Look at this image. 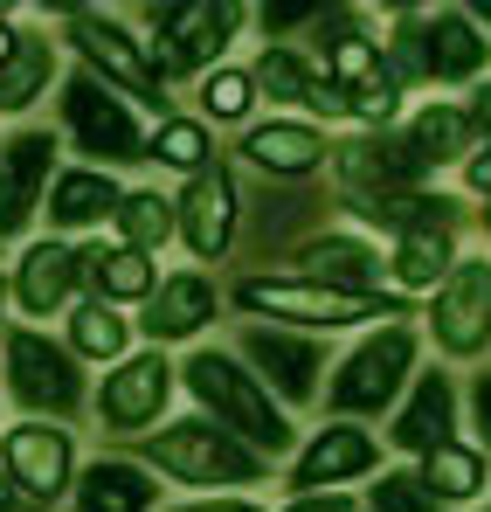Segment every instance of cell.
Wrapping results in <instances>:
<instances>
[{
  "label": "cell",
  "mask_w": 491,
  "mask_h": 512,
  "mask_svg": "<svg viewBox=\"0 0 491 512\" xmlns=\"http://www.w3.org/2000/svg\"><path fill=\"white\" fill-rule=\"evenodd\" d=\"M180 381H187V395L208 409V423L229 429L236 443H249L263 464L284 457V450L298 443V429H291V416L277 409V395L249 374L236 353H222V346H194L187 367H180Z\"/></svg>",
  "instance_id": "6da1fadb"
},
{
  "label": "cell",
  "mask_w": 491,
  "mask_h": 512,
  "mask_svg": "<svg viewBox=\"0 0 491 512\" xmlns=\"http://www.w3.org/2000/svg\"><path fill=\"white\" fill-rule=\"evenodd\" d=\"M409 381H415V326L395 319V326L367 333V340L332 367L326 409L339 423H346V416H381V409H395V402L409 395Z\"/></svg>",
  "instance_id": "7a4b0ae2"
},
{
  "label": "cell",
  "mask_w": 491,
  "mask_h": 512,
  "mask_svg": "<svg viewBox=\"0 0 491 512\" xmlns=\"http://www.w3.org/2000/svg\"><path fill=\"white\" fill-rule=\"evenodd\" d=\"M236 305L256 319H291V326H312V333H339V326H367V319H402L395 298H360V291H332L312 277H243L236 284Z\"/></svg>",
  "instance_id": "3957f363"
},
{
  "label": "cell",
  "mask_w": 491,
  "mask_h": 512,
  "mask_svg": "<svg viewBox=\"0 0 491 512\" xmlns=\"http://www.w3.org/2000/svg\"><path fill=\"white\" fill-rule=\"evenodd\" d=\"M146 464L166 471V478H180V485H263L270 478V464L236 443L229 429H215L208 416H187V423H166L146 436Z\"/></svg>",
  "instance_id": "277c9868"
},
{
  "label": "cell",
  "mask_w": 491,
  "mask_h": 512,
  "mask_svg": "<svg viewBox=\"0 0 491 512\" xmlns=\"http://www.w3.org/2000/svg\"><path fill=\"white\" fill-rule=\"evenodd\" d=\"M63 35H70V49L83 56V70H90L97 84H111L118 97H132V104H146V111H160V104H166V77L153 70L146 42H139L118 14L70 7V14H63Z\"/></svg>",
  "instance_id": "5b68a950"
},
{
  "label": "cell",
  "mask_w": 491,
  "mask_h": 512,
  "mask_svg": "<svg viewBox=\"0 0 491 512\" xmlns=\"http://www.w3.org/2000/svg\"><path fill=\"white\" fill-rule=\"evenodd\" d=\"M63 132L77 139V153H90V167H104V173L146 160V132H139L132 97L97 84L90 70H77V77L63 84Z\"/></svg>",
  "instance_id": "8992f818"
},
{
  "label": "cell",
  "mask_w": 491,
  "mask_h": 512,
  "mask_svg": "<svg viewBox=\"0 0 491 512\" xmlns=\"http://www.w3.org/2000/svg\"><path fill=\"white\" fill-rule=\"evenodd\" d=\"M243 28V7L236 0H180V7H153V70H222V49L236 42Z\"/></svg>",
  "instance_id": "52a82bcc"
},
{
  "label": "cell",
  "mask_w": 491,
  "mask_h": 512,
  "mask_svg": "<svg viewBox=\"0 0 491 512\" xmlns=\"http://www.w3.org/2000/svg\"><path fill=\"white\" fill-rule=\"evenodd\" d=\"M7 395L35 409V423H63L70 409L83 402V360L70 346H56L49 333L35 326H14L7 333Z\"/></svg>",
  "instance_id": "ba28073f"
},
{
  "label": "cell",
  "mask_w": 491,
  "mask_h": 512,
  "mask_svg": "<svg viewBox=\"0 0 491 512\" xmlns=\"http://www.w3.org/2000/svg\"><path fill=\"white\" fill-rule=\"evenodd\" d=\"M0 471H7V492H14L21 506H56L63 492H77V450H70V429H56V423L0 429Z\"/></svg>",
  "instance_id": "9c48e42d"
},
{
  "label": "cell",
  "mask_w": 491,
  "mask_h": 512,
  "mask_svg": "<svg viewBox=\"0 0 491 512\" xmlns=\"http://www.w3.org/2000/svg\"><path fill=\"white\" fill-rule=\"evenodd\" d=\"M429 340L450 360H471L491 346V256H457V270L429 298Z\"/></svg>",
  "instance_id": "30bf717a"
},
{
  "label": "cell",
  "mask_w": 491,
  "mask_h": 512,
  "mask_svg": "<svg viewBox=\"0 0 491 512\" xmlns=\"http://www.w3.org/2000/svg\"><path fill=\"white\" fill-rule=\"evenodd\" d=\"M173 374L180 367H166V353H125L111 374H104V388H97V423L111 429V436H139V429L160 423V409L173 402Z\"/></svg>",
  "instance_id": "8fae6325"
},
{
  "label": "cell",
  "mask_w": 491,
  "mask_h": 512,
  "mask_svg": "<svg viewBox=\"0 0 491 512\" xmlns=\"http://www.w3.org/2000/svg\"><path fill=\"white\" fill-rule=\"evenodd\" d=\"M243 360L249 374L277 395V409H305L319 402V374H326V346L319 340H298V333H277V326H249L243 333Z\"/></svg>",
  "instance_id": "7c38bea8"
},
{
  "label": "cell",
  "mask_w": 491,
  "mask_h": 512,
  "mask_svg": "<svg viewBox=\"0 0 491 512\" xmlns=\"http://www.w3.org/2000/svg\"><path fill=\"white\" fill-rule=\"evenodd\" d=\"M49 180H56V139L42 125H21L7 146H0V243L21 236L42 201H49Z\"/></svg>",
  "instance_id": "4fadbf2b"
},
{
  "label": "cell",
  "mask_w": 491,
  "mask_h": 512,
  "mask_svg": "<svg viewBox=\"0 0 491 512\" xmlns=\"http://www.w3.org/2000/svg\"><path fill=\"white\" fill-rule=\"evenodd\" d=\"M173 215H180V236H187V250L201 256V263H215V256L236 243V222H243L236 173H229V167L194 173V180H187V194L173 201Z\"/></svg>",
  "instance_id": "5bb4252c"
},
{
  "label": "cell",
  "mask_w": 491,
  "mask_h": 512,
  "mask_svg": "<svg viewBox=\"0 0 491 512\" xmlns=\"http://www.w3.org/2000/svg\"><path fill=\"white\" fill-rule=\"evenodd\" d=\"M381 464V443H374V429L360 423H326L305 450H298V464H291V492L298 499H319L332 485H346V478H367Z\"/></svg>",
  "instance_id": "9a60e30c"
},
{
  "label": "cell",
  "mask_w": 491,
  "mask_h": 512,
  "mask_svg": "<svg viewBox=\"0 0 491 512\" xmlns=\"http://www.w3.org/2000/svg\"><path fill=\"white\" fill-rule=\"evenodd\" d=\"M485 63H491V42H485V28H478L471 7L422 14V77H436V84H478Z\"/></svg>",
  "instance_id": "2e32d148"
},
{
  "label": "cell",
  "mask_w": 491,
  "mask_h": 512,
  "mask_svg": "<svg viewBox=\"0 0 491 512\" xmlns=\"http://www.w3.org/2000/svg\"><path fill=\"white\" fill-rule=\"evenodd\" d=\"M332 167H339L353 201H367V194H409L415 180H422V160L409 153V139H395V132H367L353 146H332Z\"/></svg>",
  "instance_id": "e0dca14e"
},
{
  "label": "cell",
  "mask_w": 491,
  "mask_h": 512,
  "mask_svg": "<svg viewBox=\"0 0 491 512\" xmlns=\"http://www.w3.org/2000/svg\"><path fill=\"white\" fill-rule=\"evenodd\" d=\"M450 429H457V381H450V374H415L409 395L395 402V429H388V443L409 450V457H429V450L457 443Z\"/></svg>",
  "instance_id": "ac0fdd59"
},
{
  "label": "cell",
  "mask_w": 491,
  "mask_h": 512,
  "mask_svg": "<svg viewBox=\"0 0 491 512\" xmlns=\"http://www.w3.org/2000/svg\"><path fill=\"white\" fill-rule=\"evenodd\" d=\"M215 305H222V291H215V277H201V270H173L160 277V291L146 298V340L153 346H180L194 340L208 319H215Z\"/></svg>",
  "instance_id": "d6986e66"
},
{
  "label": "cell",
  "mask_w": 491,
  "mask_h": 512,
  "mask_svg": "<svg viewBox=\"0 0 491 512\" xmlns=\"http://www.w3.org/2000/svg\"><path fill=\"white\" fill-rule=\"evenodd\" d=\"M326 132L305 125V118H270V125H249L243 132V160L270 180H305V173L326 167Z\"/></svg>",
  "instance_id": "ffe728a7"
},
{
  "label": "cell",
  "mask_w": 491,
  "mask_h": 512,
  "mask_svg": "<svg viewBox=\"0 0 491 512\" xmlns=\"http://www.w3.org/2000/svg\"><path fill=\"white\" fill-rule=\"evenodd\" d=\"M249 77H256V90L263 97H277V104H298V111H326V118H339L346 111V97L326 84V70H312L298 49H284V42H263L256 49V63H249Z\"/></svg>",
  "instance_id": "44dd1931"
},
{
  "label": "cell",
  "mask_w": 491,
  "mask_h": 512,
  "mask_svg": "<svg viewBox=\"0 0 491 512\" xmlns=\"http://www.w3.org/2000/svg\"><path fill=\"white\" fill-rule=\"evenodd\" d=\"M118 201H125L118 173H104V167H63L56 180H49L42 215H49V229H97V222H118Z\"/></svg>",
  "instance_id": "7402d4cb"
},
{
  "label": "cell",
  "mask_w": 491,
  "mask_h": 512,
  "mask_svg": "<svg viewBox=\"0 0 491 512\" xmlns=\"http://www.w3.org/2000/svg\"><path fill=\"white\" fill-rule=\"evenodd\" d=\"M381 250L374 243H360V236H312L305 250H298V277H312V284H332V291H360V298H374L381 291Z\"/></svg>",
  "instance_id": "603a6c76"
},
{
  "label": "cell",
  "mask_w": 491,
  "mask_h": 512,
  "mask_svg": "<svg viewBox=\"0 0 491 512\" xmlns=\"http://www.w3.org/2000/svg\"><path fill=\"white\" fill-rule=\"evenodd\" d=\"M77 277L83 270H77V250H70V243H28L21 263H14V298H21L28 319H49V312L70 305Z\"/></svg>",
  "instance_id": "cb8c5ba5"
},
{
  "label": "cell",
  "mask_w": 491,
  "mask_h": 512,
  "mask_svg": "<svg viewBox=\"0 0 491 512\" xmlns=\"http://www.w3.org/2000/svg\"><path fill=\"white\" fill-rule=\"evenodd\" d=\"M77 270L83 284L97 291V305H146L160 291V270L153 256L125 250V243H97V250H77Z\"/></svg>",
  "instance_id": "d4e9b609"
},
{
  "label": "cell",
  "mask_w": 491,
  "mask_h": 512,
  "mask_svg": "<svg viewBox=\"0 0 491 512\" xmlns=\"http://www.w3.org/2000/svg\"><path fill=\"white\" fill-rule=\"evenodd\" d=\"M153 506H160V485L132 457H97L77 478V512H153Z\"/></svg>",
  "instance_id": "484cf974"
},
{
  "label": "cell",
  "mask_w": 491,
  "mask_h": 512,
  "mask_svg": "<svg viewBox=\"0 0 491 512\" xmlns=\"http://www.w3.org/2000/svg\"><path fill=\"white\" fill-rule=\"evenodd\" d=\"M353 215L367 229H388V236H409V229H457V201L436 194V187H409V194H367L353 201Z\"/></svg>",
  "instance_id": "4316f807"
},
{
  "label": "cell",
  "mask_w": 491,
  "mask_h": 512,
  "mask_svg": "<svg viewBox=\"0 0 491 512\" xmlns=\"http://www.w3.org/2000/svg\"><path fill=\"white\" fill-rule=\"evenodd\" d=\"M457 270V229H409V236H395V256H388V277L402 284V291H429L436 298V284Z\"/></svg>",
  "instance_id": "83f0119b"
},
{
  "label": "cell",
  "mask_w": 491,
  "mask_h": 512,
  "mask_svg": "<svg viewBox=\"0 0 491 512\" xmlns=\"http://www.w3.org/2000/svg\"><path fill=\"white\" fill-rule=\"evenodd\" d=\"M402 139H409L415 160H422V173H429V167H450V160H471V153H478V146H471L478 132H471L464 104H422V111L409 118V132H402Z\"/></svg>",
  "instance_id": "f1b7e54d"
},
{
  "label": "cell",
  "mask_w": 491,
  "mask_h": 512,
  "mask_svg": "<svg viewBox=\"0 0 491 512\" xmlns=\"http://www.w3.org/2000/svg\"><path fill=\"white\" fill-rule=\"evenodd\" d=\"M415 478H422V492H429L436 506H471V499L485 492L491 464H485V450H471V443H443V450L422 457Z\"/></svg>",
  "instance_id": "f546056e"
},
{
  "label": "cell",
  "mask_w": 491,
  "mask_h": 512,
  "mask_svg": "<svg viewBox=\"0 0 491 512\" xmlns=\"http://www.w3.org/2000/svg\"><path fill=\"white\" fill-rule=\"evenodd\" d=\"M180 229V215H173V201H166L160 187H125V201H118V243L139 256H153Z\"/></svg>",
  "instance_id": "4dcf8cb0"
},
{
  "label": "cell",
  "mask_w": 491,
  "mask_h": 512,
  "mask_svg": "<svg viewBox=\"0 0 491 512\" xmlns=\"http://www.w3.org/2000/svg\"><path fill=\"white\" fill-rule=\"evenodd\" d=\"M49 77H56V42L49 35H21L14 63L0 70V111H28L35 97H49Z\"/></svg>",
  "instance_id": "1f68e13d"
},
{
  "label": "cell",
  "mask_w": 491,
  "mask_h": 512,
  "mask_svg": "<svg viewBox=\"0 0 491 512\" xmlns=\"http://www.w3.org/2000/svg\"><path fill=\"white\" fill-rule=\"evenodd\" d=\"M146 160H160L166 173H208L215 167V139H208V125L201 118H160V132L146 139Z\"/></svg>",
  "instance_id": "d6a6232c"
},
{
  "label": "cell",
  "mask_w": 491,
  "mask_h": 512,
  "mask_svg": "<svg viewBox=\"0 0 491 512\" xmlns=\"http://www.w3.org/2000/svg\"><path fill=\"white\" fill-rule=\"evenodd\" d=\"M125 346H132V326L118 319V305H97V298H90V305L70 312V353H77V360H111V367H118Z\"/></svg>",
  "instance_id": "836d02e7"
},
{
  "label": "cell",
  "mask_w": 491,
  "mask_h": 512,
  "mask_svg": "<svg viewBox=\"0 0 491 512\" xmlns=\"http://www.w3.org/2000/svg\"><path fill=\"white\" fill-rule=\"evenodd\" d=\"M201 125H243L249 111H256V77L236 70V63H222V70H208L201 77Z\"/></svg>",
  "instance_id": "e575fe53"
},
{
  "label": "cell",
  "mask_w": 491,
  "mask_h": 512,
  "mask_svg": "<svg viewBox=\"0 0 491 512\" xmlns=\"http://www.w3.org/2000/svg\"><path fill=\"white\" fill-rule=\"evenodd\" d=\"M346 111H353L367 132H388V125H395V111H402V84H395V70H381L367 90H353V97H346Z\"/></svg>",
  "instance_id": "d590c367"
},
{
  "label": "cell",
  "mask_w": 491,
  "mask_h": 512,
  "mask_svg": "<svg viewBox=\"0 0 491 512\" xmlns=\"http://www.w3.org/2000/svg\"><path fill=\"white\" fill-rule=\"evenodd\" d=\"M367 512H436L415 471H381V485L367 492Z\"/></svg>",
  "instance_id": "8d00e7d4"
},
{
  "label": "cell",
  "mask_w": 491,
  "mask_h": 512,
  "mask_svg": "<svg viewBox=\"0 0 491 512\" xmlns=\"http://www.w3.org/2000/svg\"><path fill=\"white\" fill-rule=\"evenodd\" d=\"M471 416H478V450H485V464H491V367L471 381Z\"/></svg>",
  "instance_id": "74e56055"
},
{
  "label": "cell",
  "mask_w": 491,
  "mask_h": 512,
  "mask_svg": "<svg viewBox=\"0 0 491 512\" xmlns=\"http://www.w3.org/2000/svg\"><path fill=\"white\" fill-rule=\"evenodd\" d=\"M464 187H471L478 201H491V146H478V153L464 160Z\"/></svg>",
  "instance_id": "f35d334b"
},
{
  "label": "cell",
  "mask_w": 491,
  "mask_h": 512,
  "mask_svg": "<svg viewBox=\"0 0 491 512\" xmlns=\"http://www.w3.org/2000/svg\"><path fill=\"white\" fill-rule=\"evenodd\" d=\"M305 21H319L312 7H263V35H284V28H305Z\"/></svg>",
  "instance_id": "ab89813d"
},
{
  "label": "cell",
  "mask_w": 491,
  "mask_h": 512,
  "mask_svg": "<svg viewBox=\"0 0 491 512\" xmlns=\"http://www.w3.org/2000/svg\"><path fill=\"white\" fill-rule=\"evenodd\" d=\"M464 118H471V132H478V139H491V84H478V90H471Z\"/></svg>",
  "instance_id": "60d3db41"
},
{
  "label": "cell",
  "mask_w": 491,
  "mask_h": 512,
  "mask_svg": "<svg viewBox=\"0 0 491 512\" xmlns=\"http://www.w3.org/2000/svg\"><path fill=\"white\" fill-rule=\"evenodd\" d=\"M180 512H263V506L243 499V492H222V499H194V506H180Z\"/></svg>",
  "instance_id": "b9f144b4"
},
{
  "label": "cell",
  "mask_w": 491,
  "mask_h": 512,
  "mask_svg": "<svg viewBox=\"0 0 491 512\" xmlns=\"http://www.w3.org/2000/svg\"><path fill=\"white\" fill-rule=\"evenodd\" d=\"M284 512H353V506H346L339 492H319V499H291Z\"/></svg>",
  "instance_id": "7bdbcfd3"
},
{
  "label": "cell",
  "mask_w": 491,
  "mask_h": 512,
  "mask_svg": "<svg viewBox=\"0 0 491 512\" xmlns=\"http://www.w3.org/2000/svg\"><path fill=\"white\" fill-rule=\"evenodd\" d=\"M14 49H21V28H14V21H7V14H0V70H7V63H14Z\"/></svg>",
  "instance_id": "ee69618b"
},
{
  "label": "cell",
  "mask_w": 491,
  "mask_h": 512,
  "mask_svg": "<svg viewBox=\"0 0 491 512\" xmlns=\"http://www.w3.org/2000/svg\"><path fill=\"white\" fill-rule=\"evenodd\" d=\"M0 312H7V277H0Z\"/></svg>",
  "instance_id": "f6af8a7d"
},
{
  "label": "cell",
  "mask_w": 491,
  "mask_h": 512,
  "mask_svg": "<svg viewBox=\"0 0 491 512\" xmlns=\"http://www.w3.org/2000/svg\"><path fill=\"white\" fill-rule=\"evenodd\" d=\"M485 229H491V208H485Z\"/></svg>",
  "instance_id": "bcb514c9"
},
{
  "label": "cell",
  "mask_w": 491,
  "mask_h": 512,
  "mask_svg": "<svg viewBox=\"0 0 491 512\" xmlns=\"http://www.w3.org/2000/svg\"><path fill=\"white\" fill-rule=\"evenodd\" d=\"M478 512H491V506H478Z\"/></svg>",
  "instance_id": "7dc6e473"
}]
</instances>
